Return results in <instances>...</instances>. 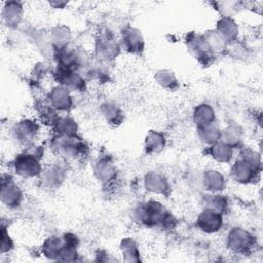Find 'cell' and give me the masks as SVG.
Wrapping results in <instances>:
<instances>
[{
	"label": "cell",
	"instance_id": "1",
	"mask_svg": "<svg viewBox=\"0 0 263 263\" xmlns=\"http://www.w3.org/2000/svg\"><path fill=\"white\" fill-rule=\"evenodd\" d=\"M13 166L16 174L24 177H34L40 172L37 157L31 153L18 155L13 162Z\"/></svg>",
	"mask_w": 263,
	"mask_h": 263
},
{
	"label": "cell",
	"instance_id": "2",
	"mask_svg": "<svg viewBox=\"0 0 263 263\" xmlns=\"http://www.w3.org/2000/svg\"><path fill=\"white\" fill-rule=\"evenodd\" d=\"M1 200L3 204L9 208H15L20 204L22 200V192L17 185L11 180L7 179V181H2Z\"/></svg>",
	"mask_w": 263,
	"mask_h": 263
},
{
	"label": "cell",
	"instance_id": "3",
	"mask_svg": "<svg viewBox=\"0 0 263 263\" xmlns=\"http://www.w3.org/2000/svg\"><path fill=\"white\" fill-rule=\"evenodd\" d=\"M197 222L202 230L213 232V231H217L220 228L222 223V218L220 213H218L214 209H211L202 212Z\"/></svg>",
	"mask_w": 263,
	"mask_h": 263
},
{
	"label": "cell",
	"instance_id": "4",
	"mask_svg": "<svg viewBox=\"0 0 263 263\" xmlns=\"http://www.w3.org/2000/svg\"><path fill=\"white\" fill-rule=\"evenodd\" d=\"M22 6L17 2H9L4 6L2 15L3 18L6 20L7 24H17L18 20L22 15Z\"/></svg>",
	"mask_w": 263,
	"mask_h": 263
},
{
	"label": "cell",
	"instance_id": "5",
	"mask_svg": "<svg viewBox=\"0 0 263 263\" xmlns=\"http://www.w3.org/2000/svg\"><path fill=\"white\" fill-rule=\"evenodd\" d=\"M70 96L68 95V91L66 88H55L53 89L52 93H51V102L52 105L61 110L67 109L70 106L71 100H70Z\"/></svg>",
	"mask_w": 263,
	"mask_h": 263
},
{
	"label": "cell",
	"instance_id": "6",
	"mask_svg": "<svg viewBox=\"0 0 263 263\" xmlns=\"http://www.w3.org/2000/svg\"><path fill=\"white\" fill-rule=\"evenodd\" d=\"M15 135L21 141H29L30 138H33L36 133V126L32 121L24 120L18 122L15 126Z\"/></svg>",
	"mask_w": 263,
	"mask_h": 263
},
{
	"label": "cell",
	"instance_id": "7",
	"mask_svg": "<svg viewBox=\"0 0 263 263\" xmlns=\"http://www.w3.org/2000/svg\"><path fill=\"white\" fill-rule=\"evenodd\" d=\"M213 115L214 113H213V110L210 108V106H206V105L199 106L198 109H196V112L194 114L195 122L200 126H204L210 123H213V119H214Z\"/></svg>",
	"mask_w": 263,
	"mask_h": 263
},
{
	"label": "cell",
	"instance_id": "8",
	"mask_svg": "<svg viewBox=\"0 0 263 263\" xmlns=\"http://www.w3.org/2000/svg\"><path fill=\"white\" fill-rule=\"evenodd\" d=\"M235 24L229 18H223L218 25V35L223 40L224 38H231L235 35Z\"/></svg>",
	"mask_w": 263,
	"mask_h": 263
},
{
	"label": "cell",
	"instance_id": "9",
	"mask_svg": "<svg viewBox=\"0 0 263 263\" xmlns=\"http://www.w3.org/2000/svg\"><path fill=\"white\" fill-rule=\"evenodd\" d=\"M233 177L238 181L249 180L251 177V164L247 161H241L236 163L232 170Z\"/></svg>",
	"mask_w": 263,
	"mask_h": 263
},
{
	"label": "cell",
	"instance_id": "10",
	"mask_svg": "<svg viewBox=\"0 0 263 263\" xmlns=\"http://www.w3.org/2000/svg\"><path fill=\"white\" fill-rule=\"evenodd\" d=\"M213 152V157L220 161H226L228 158L231 156V149L228 145L226 144H216L212 148Z\"/></svg>",
	"mask_w": 263,
	"mask_h": 263
}]
</instances>
